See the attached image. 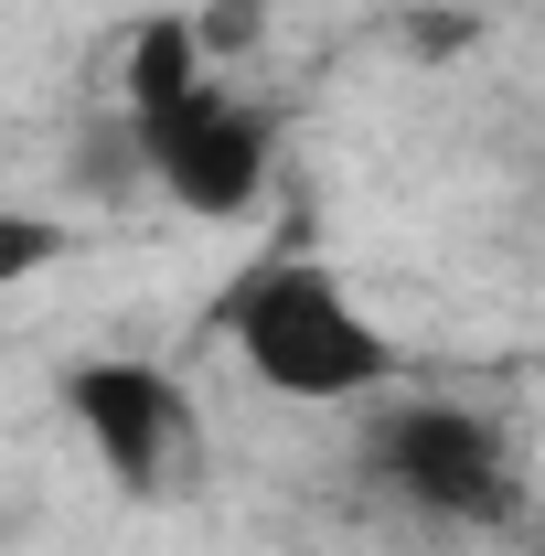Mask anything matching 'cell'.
Wrapping results in <instances>:
<instances>
[{
  "mask_svg": "<svg viewBox=\"0 0 545 556\" xmlns=\"http://www.w3.org/2000/svg\"><path fill=\"white\" fill-rule=\"evenodd\" d=\"M225 343L236 364L289 396V407H353L396 375V343L364 321V300L310 257H257V268L225 289Z\"/></svg>",
  "mask_w": 545,
  "mask_h": 556,
  "instance_id": "cell-1",
  "label": "cell"
},
{
  "mask_svg": "<svg viewBox=\"0 0 545 556\" xmlns=\"http://www.w3.org/2000/svg\"><path fill=\"white\" fill-rule=\"evenodd\" d=\"M364 471L428 525H503L514 514V439L460 396H407L375 417Z\"/></svg>",
  "mask_w": 545,
  "mask_h": 556,
  "instance_id": "cell-2",
  "label": "cell"
},
{
  "mask_svg": "<svg viewBox=\"0 0 545 556\" xmlns=\"http://www.w3.org/2000/svg\"><path fill=\"white\" fill-rule=\"evenodd\" d=\"M65 407L86 428V450L107 460V482L139 492V503H161V492H182L204 471V417L182 396V375H161V364L97 353V364L65 375Z\"/></svg>",
  "mask_w": 545,
  "mask_h": 556,
  "instance_id": "cell-3",
  "label": "cell"
},
{
  "mask_svg": "<svg viewBox=\"0 0 545 556\" xmlns=\"http://www.w3.org/2000/svg\"><path fill=\"white\" fill-rule=\"evenodd\" d=\"M129 129H139V161H150V193H172L182 214H246L268 182V118L246 97H225L214 75L193 97L129 118Z\"/></svg>",
  "mask_w": 545,
  "mask_h": 556,
  "instance_id": "cell-4",
  "label": "cell"
},
{
  "mask_svg": "<svg viewBox=\"0 0 545 556\" xmlns=\"http://www.w3.org/2000/svg\"><path fill=\"white\" fill-rule=\"evenodd\" d=\"M193 86H204V43H193V22H182V11H150V22L129 33V97H118V108L150 118V108H172V97H193Z\"/></svg>",
  "mask_w": 545,
  "mask_h": 556,
  "instance_id": "cell-5",
  "label": "cell"
},
{
  "mask_svg": "<svg viewBox=\"0 0 545 556\" xmlns=\"http://www.w3.org/2000/svg\"><path fill=\"white\" fill-rule=\"evenodd\" d=\"M43 257H54V236H43L33 214H11V236H0V278H33Z\"/></svg>",
  "mask_w": 545,
  "mask_h": 556,
  "instance_id": "cell-6",
  "label": "cell"
}]
</instances>
